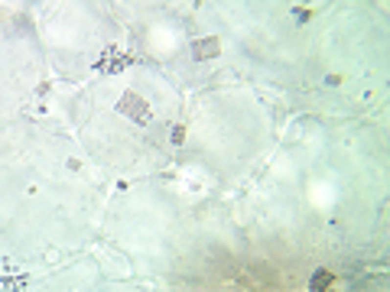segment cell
I'll return each mask as SVG.
<instances>
[{"instance_id": "1", "label": "cell", "mask_w": 390, "mask_h": 292, "mask_svg": "<svg viewBox=\"0 0 390 292\" xmlns=\"http://www.w3.org/2000/svg\"><path fill=\"white\" fill-rule=\"evenodd\" d=\"M328 283H332V279H328V273H316V279H312V289H316V292H325Z\"/></svg>"}]
</instances>
